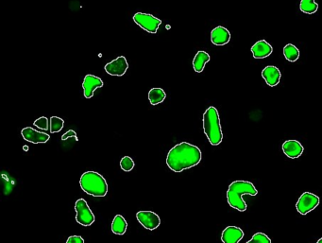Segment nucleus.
I'll return each mask as SVG.
<instances>
[{"label":"nucleus","mask_w":322,"mask_h":243,"mask_svg":"<svg viewBox=\"0 0 322 243\" xmlns=\"http://www.w3.org/2000/svg\"><path fill=\"white\" fill-rule=\"evenodd\" d=\"M201 159L202 153L198 147L187 142H181L168 151L166 165L174 173H181L198 165Z\"/></svg>","instance_id":"f257e3e1"},{"label":"nucleus","mask_w":322,"mask_h":243,"mask_svg":"<svg viewBox=\"0 0 322 243\" xmlns=\"http://www.w3.org/2000/svg\"><path fill=\"white\" fill-rule=\"evenodd\" d=\"M258 190L254 187L252 182L249 181L237 180L233 182L229 186L227 191V201L231 207L235 208L239 212H245L248 205L244 201L243 195L256 196Z\"/></svg>","instance_id":"f03ea898"},{"label":"nucleus","mask_w":322,"mask_h":243,"mask_svg":"<svg viewBox=\"0 0 322 243\" xmlns=\"http://www.w3.org/2000/svg\"><path fill=\"white\" fill-rule=\"evenodd\" d=\"M203 130L212 146H219L223 140L220 114L216 107L210 106L203 114Z\"/></svg>","instance_id":"7ed1b4c3"},{"label":"nucleus","mask_w":322,"mask_h":243,"mask_svg":"<svg viewBox=\"0 0 322 243\" xmlns=\"http://www.w3.org/2000/svg\"><path fill=\"white\" fill-rule=\"evenodd\" d=\"M79 186L88 195L102 198L108 193V184L101 174L96 172H86L79 179Z\"/></svg>","instance_id":"20e7f679"},{"label":"nucleus","mask_w":322,"mask_h":243,"mask_svg":"<svg viewBox=\"0 0 322 243\" xmlns=\"http://www.w3.org/2000/svg\"><path fill=\"white\" fill-rule=\"evenodd\" d=\"M76 220L82 226H90L95 220L94 213L90 209L89 205L84 199L77 200L75 204Z\"/></svg>","instance_id":"39448f33"},{"label":"nucleus","mask_w":322,"mask_h":243,"mask_svg":"<svg viewBox=\"0 0 322 243\" xmlns=\"http://www.w3.org/2000/svg\"><path fill=\"white\" fill-rule=\"evenodd\" d=\"M133 19L134 23L137 24L144 31L152 34H155L158 32V29L162 24L161 19L150 14H144V13L135 14Z\"/></svg>","instance_id":"423d86ee"},{"label":"nucleus","mask_w":322,"mask_h":243,"mask_svg":"<svg viewBox=\"0 0 322 243\" xmlns=\"http://www.w3.org/2000/svg\"><path fill=\"white\" fill-rule=\"evenodd\" d=\"M319 204V197L311 192H303L296 204V208L300 215L305 216L313 211Z\"/></svg>","instance_id":"0eeeda50"},{"label":"nucleus","mask_w":322,"mask_h":243,"mask_svg":"<svg viewBox=\"0 0 322 243\" xmlns=\"http://www.w3.org/2000/svg\"><path fill=\"white\" fill-rule=\"evenodd\" d=\"M136 219L142 226L147 230L153 231L161 224V219L155 212L139 211L136 214Z\"/></svg>","instance_id":"6e6552de"},{"label":"nucleus","mask_w":322,"mask_h":243,"mask_svg":"<svg viewBox=\"0 0 322 243\" xmlns=\"http://www.w3.org/2000/svg\"><path fill=\"white\" fill-rule=\"evenodd\" d=\"M128 68H129V63L127 62V59L124 56H119L114 61L106 63V65L104 66V69L109 75L117 76V77H121L125 75Z\"/></svg>","instance_id":"1a4fd4ad"},{"label":"nucleus","mask_w":322,"mask_h":243,"mask_svg":"<svg viewBox=\"0 0 322 243\" xmlns=\"http://www.w3.org/2000/svg\"><path fill=\"white\" fill-rule=\"evenodd\" d=\"M104 86L102 79L94 75L88 74L82 83V88H83V95L86 99H91L94 96V91L98 88H101Z\"/></svg>","instance_id":"9d476101"},{"label":"nucleus","mask_w":322,"mask_h":243,"mask_svg":"<svg viewBox=\"0 0 322 243\" xmlns=\"http://www.w3.org/2000/svg\"><path fill=\"white\" fill-rule=\"evenodd\" d=\"M21 134L26 141L31 142L33 144H44L47 143L50 136L46 133L38 132L32 127H26L21 131Z\"/></svg>","instance_id":"9b49d317"},{"label":"nucleus","mask_w":322,"mask_h":243,"mask_svg":"<svg viewBox=\"0 0 322 243\" xmlns=\"http://www.w3.org/2000/svg\"><path fill=\"white\" fill-rule=\"evenodd\" d=\"M282 148H283V153L291 159H297L301 156L304 150L301 143L295 139H290V140L283 142Z\"/></svg>","instance_id":"f8f14e48"},{"label":"nucleus","mask_w":322,"mask_h":243,"mask_svg":"<svg viewBox=\"0 0 322 243\" xmlns=\"http://www.w3.org/2000/svg\"><path fill=\"white\" fill-rule=\"evenodd\" d=\"M262 77L268 87H274L280 84L282 74L278 67L274 65H267L262 71Z\"/></svg>","instance_id":"ddd939ff"},{"label":"nucleus","mask_w":322,"mask_h":243,"mask_svg":"<svg viewBox=\"0 0 322 243\" xmlns=\"http://www.w3.org/2000/svg\"><path fill=\"white\" fill-rule=\"evenodd\" d=\"M244 237L243 230L237 226H228L221 234V240L223 243H238Z\"/></svg>","instance_id":"4468645a"},{"label":"nucleus","mask_w":322,"mask_h":243,"mask_svg":"<svg viewBox=\"0 0 322 243\" xmlns=\"http://www.w3.org/2000/svg\"><path fill=\"white\" fill-rule=\"evenodd\" d=\"M251 50L255 59H265L272 54L273 47L266 40H260L252 46Z\"/></svg>","instance_id":"2eb2a0df"},{"label":"nucleus","mask_w":322,"mask_h":243,"mask_svg":"<svg viewBox=\"0 0 322 243\" xmlns=\"http://www.w3.org/2000/svg\"><path fill=\"white\" fill-rule=\"evenodd\" d=\"M231 40V33L222 26L214 28L211 32V41L216 46L227 45Z\"/></svg>","instance_id":"dca6fc26"},{"label":"nucleus","mask_w":322,"mask_h":243,"mask_svg":"<svg viewBox=\"0 0 322 243\" xmlns=\"http://www.w3.org/2000/svg\"><path fill=\"white\" fill-rule=\"evenodd\" d=\"M210 61V55L203 50L196 52L193 60V68L196 73H201L204 69L205 64Z\"/></svg>","instance_id":"f3484780"},{"label":"nucleus","mask_w":322,"mask_h":243,"mask_svg":"<svg viewBox=\"0 0 322 243\" xmlns=\"http://www.w3.org/2000/svg\"><path fill=\"white\" fill-rule=\"evenodd\" d=\"M128 223L125 218L121 215H117L112 222V232L115 235H122L126 233Z\"/></svg>","instance_id":"a211bd4d"},{"label":"nucleus","mask_w":322,"mask_h":243,"mask_svg":"<svg viewBox=\"0 0 322 243\" xmlns=\"http://www.w3.org/2000/svg\"><path fill=\"white\" fill-rule=\"evenodd\" d=\"M165 98H166V94L164 89L162 88H152L149 92V101L151 105H158L164 102Z\"/></svg>","instance_id":"6ab92c4d"},{"label":"nucleus","mask_w":322,"mask_h":243,"mask_svg":"<svg viewBox=\"0 0 322 243\" xmlns=\"http://www.w3.org/2000/svg\"><path fill=\"white\" fill-rule=\"evenodd\" d=\"M283 56L288 62L294 63L299 59V48L296 46H294L293 44H287L283 47Z\"/></svg>","instance_id":"aec40b11"},{"label":"nucleus","mask_w":322,"mask_h":243,"mask_svg":"<svg viewBox=\"0 0 322 243\" xmlns=\"http://www.w3.org/2000/svg\"><path fill=\"white\" fill-rule=\"evenodd\" d=\"M299 10L303 14L314 15L318 10V5L315 3L314 0H301L299 4Z\"/></svg>","instance_id":"412c9836"},{"label":"nucleus","mask_w":322,"mask_h":243,"mask_svg":"<svg viewBox=\"0 0 322 243\" xmlns=\"http://www.w3.org/2000/svg\"><path fill=\"white\" fill-rule=\"evenodd\" d=\"M64 126V120L59 117H51L49 120V129L50 133H55L61 132Z\"/></svg>","instance_id":"4be33fe9"},{"label":"nucleus","mask_w":322,"mask_h":243,"mask_svg":"<svg viewBox=\"0 0 322 243\" xmlns=\"http://www.w3.org/2000/svg\"><path fill=\"white\" fill-rule=\"evenodd\" d=\"M246 243H271V239L268 235L262 232H257L252 235V238Z\"/></svg>","instance_id":"5701e85b"},{"label":"nucleus","mask_w":322,"mask_h":243,"mask_svg":"<svg viewBox=\"0 0 322 243\" xmlns=\"http://www.w3.org/2000/svg\"><path fill=\"white\" fill-rule=\"evenodd\" d=\"M134 166H135L134 161L133 160V158H131L130 156H124L120 161L121 169L126 173L132 172L134 170Z\"/></svg>","instance_id":"b1692460"},{"label":"nucleus","mask_w":322,"mask_h":243,"mask_svg":"<svg viewBox=\"0 0 322 243\" xmlns=\"http://www.w3.org/2000/svg\"><path fill=\"white\" fill-rule=\"evenodd\" d=\"M33 125L37 127L40 130L43 131H47L49 128V123H48V119L46 117H41V118L36 119L33 123Z\"/></svg>","instance_id":"393cba45"},{"label":"nucleus","mask_w":322,"mask_h":243,"mask_svg":"<svg viewBox=\"0 0 322 243\" xmlns=\"http://www.w3.org/2000/svg\"><path fill=\"white\" fill-rule=\"evenodd\" d=\"M65 243H84V239L80 235H71Z\"/></svg>","instance_id":"a878e982"},{"label":"nucleus","mask_w":322,"mask_h":243,"mask_svg":"<svg viewBox=\"0 0 322 243\" xmlns=\"http://www.w3.org/2000/svg\"><path fill=\"white\" fill-rule=\"evenodd\" d=\"M70 137L75 138V139H76V141H78V140H79V139H78V136H77V133H76L75 131H73V130H69L68 132H66V133H64L63 136H62V140L64 141V140H66V139H68V138H70Z\"/></svg>","instance_id":"bb28decb"},{"label":"nucleus","mask_w":322,"mask_h":243,"mask_svg":"<svg viewBox=\"0 0 322 243\" xmlns=\"http://www.w3.org/2000/svg\"><path fill=\"white\" fill-rule=\"evenodd\" d=\"M315 243H322V237L321 238H319V239H318V240H317Z\"/></svg>","instance_id":"cd10ccee"}]
</instances>
